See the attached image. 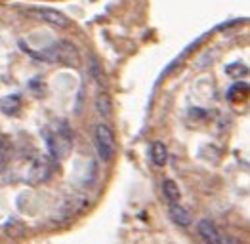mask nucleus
I'll use <instances>...</instances> for the list:
<instances>
[{"mask_svg": "<svg viewBox=\"0 0 250 244\" xmlns=\"http://www.w3.org/2000/svg\"><path fill=\"white\" fill-rule=\"evenodd\" d=\"M0 109L6 113V115H16V111L20 109V98L18 96H8L4 98L0 103Z\"/></svg>", "mask_w": 250, "mask_h": 244, "instance_id": "8", "label": "nucleus"}, {"mask_svg": "<svg viewBox=\"0 0 250 244\" xmlns=\"http://www.w3.org/2000/svg\"><path fill=\"white\" fill-rule=\"evenodd\" d=\"M168 214H170L172 222H174L176 225H180V227H188V225L191 224V216H189V212L184 208V206H180L178 203H170Z\"/></svg>", "mask_w": 250, "mask_h": 244, "instance_id": "5", "label": "nucleus"}, {"mask_svg": "<svg viewBox=\"0 0 250 244\" xmlns=\"http://www.w3.org/2000/svg\"><path fill=\"white\" fill-rule=\"evenodd\" d=\"M35 16L41 21H44L46 25H52L58 29H65L71 25V20L65 14H62L60 10H54V8H39V10H35Z\"/></svg>", "mask_w": 250, "mask_h": 244, "instance_id": "2", "label": "nucleus"}, {"mask_svg": "<svg viewBox=\"0 0 250 244\" xmlns=\"http://www.w3.org/2000/svg\"><path fill=\"white\" fill-rule=\"evenodd\" d=\"M220 244H239V241L237 239H231V237H222Z\"/></svg>", "mask_w": 250, "mask_h": 244, "instance_id": "11", "label": "nucleus"}, {"mask_svg": "<svg viewBox=\"0 0 250 244\" xmlns=\"http://www.w3.org/2000/svg\"><path fill=\"white\" fill-rule=\"evenodd\" d=\"M197 229H199L201 239H203L207 244H220V241H222V235H220L218 227L212 224L210 220L199 222V227H197Z\"/></svg>", "mask_w": 250, "mask_h": 244, "instance_id": "4", "label": "nucleus"}, {"mask_svg": "<svg viewBox=\"0 0 250 244\" xmlns=\"http://www.w3.org/2000/svg\"><path fill=\"white\" fill-rule=\"evenodd\" d=\"M151 161H153L155 166H159V168H163L168 163V149L165 143L155 142L151 145Z\"/></svg>", "mask_w": 250, "mask_h": 244, "instance_id": "6", "label": "nucleus"}, {"mask_svg": "<svg viewBox=\"0 0 250 244\" xmlns=\"http://www.w3.org/2000/svg\"><path fill=\"white\" fill-rule=\"evenodd\" d=\"M163 193H165V197L170 203H178L180 201V189H178L176 182H172V180H167L163 183Z\"/></svg>", "mask_w": 250, "mask_h": 244, "instance_id": "7", "label": "nucleus"}, {"mask_svg": "<svg viewBox=\"0 0 250 244\" xmlns=\"http://www.w3.org/2000/svg\"><path fill=\"white\" fill-rule=\"evenodd\" d=\"M48 145H50V151L54 157H65L71 151V138L69 136L65 138L63 132H58V134H52L48 138Z\"/></svg>", "mask_w": 250, "mask_h": 244, "instance_id": "3", "label": "nucleus"}, {"mask_svg": "<svg viewBox=\"0 0 250 244\" xmlns=\"http://www.w3.org/2000/svg\"><path fill=\"white\" fill-rule=\"evenodd\" d=\"M96 105H98V111H100V115H102V117L107 119V117L111 115V100H109V96H107V94H100V98H98Z\"/></svg>", "mask_w": 250, "mask_h": 244, "instance_id": "9", "label": "nucleus"}, {"mask_svg": "<svg viewBox=\"0 0 250 244\" xmlns=\"http://www.w3.org/2000/svg\"><path fill=\"white\" fill-rule=\"evenodd\" d=\"M96 151L100 155V159L104 163H109L115 155V136H113V130L107 126V124H98L96 126Z\"/></svg>", "mask_w": 250, "mask_h": 244, "instance_id": "1", "label": "nucleus"}, {"mask_svg": "<svg viewBox=\"0 0 250 244\" xmlns=\"http://www.w3.org/2000/svg\"><path fill=\"white\" fill-rule=\"evenodd\" d=\"M8 157H10V147L0 142V170H4V166L8 163Z\"/></svg>", "mask_w": 250, "mask_h": 244, "instance_id": "10", "label": "nucleus"}]
</instances>
